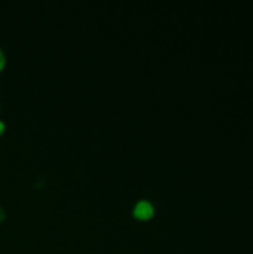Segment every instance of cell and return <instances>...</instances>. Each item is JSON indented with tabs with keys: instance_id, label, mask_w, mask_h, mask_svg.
I'll return each instance as SVG.
<instances>
[{
	"instance_id": "cell-1",
	"label": "cell",
	"mask_w": 253,
	"mask_h": 254,
	"mask_svg": "<svg viewBox=\"0 0 253 254\" xmlns=\"http://www.w3.org/2000/svg\"><path fill=\"white\" fill-rule=\"evenodd\" d=\"M154 214V207L148 201H140L134 207V216L139 219H149Z\"/></svg>"
},
{
	"instance_id": "cell-2",
	"label": "cell",
	"mask_w": 253,
	"mask_h": 254,
	"mask_svg": "<svg viewBox=\"0 0 253 254\" xmlns=\"http://www.w3.org/2000/svg\"><path fill=\"white\" fill-rule=\"evenodd\" d=\"M4 65V54H3V51L0 49V68Z\"/></svg>"
},
{
	"instance_id": "cell-3",
	"label": "cell",
	"mask_w": 253,
	"mask_h": 254,
	"mask_svg": "<svg viewBox=\"0 0 253 254\" xmlns=\"http://www.w3.org/2000/svg\"><path fill=\"white\" fill-rule=\"evenodd\" d=\"M3 129H4V125H3V122H0V132H3Z\"/></svg>"
}]
</instances>
